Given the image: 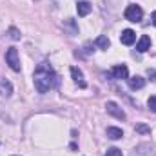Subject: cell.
<instances>
[{
	"mask_svg": "<svg viewBox=\"0 0 156 156\" xmlns=\"http://www.w3.org/2000/svg\"><path fill=\"white\" fill-rule=\"evenodd\" d=\"M136 131H138V133H142V134H149V133H151V127H147V125L140 123V125H136Z\"/></svg>",
	"mask_w": 156,
	"mask_h": 156,
	"instance_id": "obj_15",
	"label": "cell"
},
{
	"mask_svg": "<svg viewBox=\"0 0 156 156\" xmlns=\"http://www.w3.org/2000/svg\"><path fill=\"white\" fill-rule=\"evenodd\" d=\"M120 40H122V44H123V45H133V44H134V40H136V33H134L133 29H125V31H122Z\"/></svg>",
	"mask_w": 156,
	"mask_h": 156,
	"instance_id": "obj_6",
	"label": "cell"
},
{
	"mask_svg": "<svg viewBox=\"0 0 156 156\" xmlns=\"http://www.w3.org/2000/svg\"><path fill=\"white\" fill-rule=\"evenodd\" d=\"M113 76L116 78V80H127V78H129V69H127V66H123V64L115 66V67H113Z\"/></svg>",
	"mask_w": 156,
	"mask_h": 156,
	"instance_id": "obj_5",
	"label": "cell"
},
{
	"mask_svg": "<svg viewBox=\"0 0 156 156\" xmlns=\"http://www.w3.org/2000/svg\"><path fill=\"white\" fill-rule=\"evenodd\" d=\"M91 4H87V2H78V5H76V11H78V15L80 16H87L89 13H91Z\"/></svg>",
	"mask_w": 156,
	"mask_h": 156,
	"instance_id": "obj_11",
	"label": "cell"
},
{
	"mask_svg": "<svg viewBox=\"0 0 156 156\" xmlns=\"http://www.w3.org/2000/svg\"><path fill=\"white\" fill-rule=\"evenodd\" d=\"M105 156H122V151L118 147H111V149H107Z\"/></svg>",
	"mask_w": 156,
	"mask_h": 156,
	"instance_id": "obj_16",
	"label": "cell"
},
{
	"mask_svg": "<svg viewBox=\"0 0 156 156\" xmlns=\"http://www.w3.org/2000/svg\"><path fill=\"white\" fill-rule=\"evenodd\" d=\"M136 49H138L140 53H145L147 49H151V38H149L147 35H144L142 38L138 40V44H136Z\"/></svg>",
	"mask_w": 156,
	"mask_h": 156,
	"instance_id": "obj_9",
	"label": "cell"
},
{
	"mask_svg": "<svg viewBox=\"0 0 156 156\" xmlns=\"http://www.w3.org/2000/svg\"><path fill=\"white\" fill-rule=\"evenodd\" d=\"M123 136V131L118 129V127H107V138L111 140H120Z\"/></svg>",
	"mask_w": 156,
	"mask_h": 156,
	"instance_id": "obj_12",
	"label": "cell"
},
{
	"mask_svg": "<svg viewBox=\"0 0 156 156\" xmlns=\"http://www.w3.org/2000/svg\"><path fill=\"white\" fill-rule=\"evenodd\" d=\"M151 154H153V147L149 144H142L131 153V156H151Z\"/></svg>",
	"mask_w": 156,
	"mask_h": 156,
	"instance_id": "obj_7",
	"label": "cell"
},
{
	"mask_svg": "<svg viewBox=\"0 0 156 156\" xmlns=\"http://www.w3.org/2000/svg\"><path fill=\"white\" fill-rule=\"evenodd\" d=\"M0 89H2V96H11V93H13V89H11V83L7 82V80H0Z\"/></svg>",
	"mask_w": 156,
	"mask_h": 156,
	"instance_id": "obj_13",
	"label": "cell"
},
{
	"mask_svg": "<svg viewBox=\"0 0 156 156\" xmlns=\"http://www.w3.org/2000/svg\"><path fill=\"white\" fill-rule=\"evenodd\" d=\"M71 75H73V80L76 82L82 89H83V87H85V82H83V73H82L78 67H75V66H73V67H71Z\"/></svg>",
	"mask_w": 156,
	"mask_h": 156,
	"instance_id": "obj_10",
	"label": "cell"
},
{
	"mask_svg": "<svg viewBox=\"0 0 156 156\" xmlns=\"http://www.w3.org/2000/svg\"><path fill=\"white\" fill-rule=\"evenodd\" d=\"M151 20H153V24H154V26H156V11H154V13H153V18H151Z\"/></svg>",
	"mask_w": 156,
	"mask_h": 156,
	"instance_id": "obj_20",
	"label": "cell"
},
{
	"mask_svg": "<svg viewBox=\"0 0 156 156\" xmlns=\"http://www.w3.org/2000/svg\"><path fill=\"white\" fill-rule=\"evenodd\" d=\"M35 87H37V91L38 93H47V91H51L53 87H56V83H58V76H56V73H55V69L47 64V62H42L37 66V69H35Z\"/></svg>",
	"mask_w": 156,
	"mask_h": 156,
	"instance_id": "obj_1",
	"label": "cell"
},
{
	"mask_svg": "<svg viewBox=\"0 0 156 156\" xmlns=\"http://www.w3.org/2000/svg\"><path fill=\"white\" fill-rule=\"evenodd\" d=\"M127 83H129V87H131V89H134V91H136V89H142V87L145 85V78H142V76H138V75H136V76L127 78Z\"/></svg>",
	"mask_w": 156,
	"mask_h": 156,
	"instance_id": "obj_8",
	"label": "cell"
},
{
	"mask_svg": "<svg viewBox=\"0 0 156 156\" xmlns=\"http://www.w3.org/2000/svg\"><path fill=\"white\" fill-rule=\"evenodd\" d=\"M96 45H98L100 49H109L111 42H109L107 37H104V35H102V37H98V38H96Z\"/></svg>",
	"mask_w": 156,
	"mask_h": 156,
	"instance_id": "obj_14",
	"label": "cell"
},
{
	"mask_svg": "<svg viewBox=\"0 0 156 156\" xmlns=\"http://www.w3.org/2000/svg\"><path fill=\"white\" fill-rule=\"evenodd\" d=\"M5 62L13 71H20V58H18V51L16 47H9L5 53Z\"/></svg>",
	"mask_w": 156,
	"mask_h": 156,
	"instance_id": "obj_3",
	"label": "cell"
},
{
	"mask_svg": "<svg viewBox=\"0 0 156 156\" xmlns=\"http://www.w3.org/2000/svg\"><path fill=\"white\" fill-rule=\"evenodd\" d=\"M9 35H11V38H13V40H18V38H20V35H18V31H16L15 27H11V29H9Z\"/></svg>",
	"mask_w": 156,
	"mask_h": 156,
	"instance_id": "obj_18",
	"label": "cell"
},
{
	"mask_svg": "<svg viewBox=\"0 0 156 156\" xmlns=\"http://www.w3.org/2000/svg\"><path fill=\"white\" fill-rule=\"evenodd\" d=\"M125 18L129 20V22H140L142 18H144V11H142V7L140 5H134V4H131V5H127V9H125Z\"/></svg>",
	"mask_w": 156,
	"mask_h": 156,
	"instance_id": "obj_2",
	"label": "cell"
},
{
	"mask_svg": "<svg viewBox=\"0 0 156 156\" xmlns=\"http://www.w3.org/2000/svg\"><path fill=\"white\" fill-rule=\"evenodd\" d=\"M105 109H107L109 115H113V116L118 118V120H125V113H123V109H122L118 104H115V102H107V104H105Z\"/></svg>",
	"mask_w": 156,
	"mask_h": 156,
	"instance_id": "obj_4",
	"label": "cell"
},
{
	"mask_svg": "<svg viewBox=\"0 0 156 156\" xmlns=\"http://www.w3.org/2000/svg\"><path fill=\"white\" fill-rule=\"evenodd\" d=\"M147 105H149V109H151L153 113H156V96H151V98L147 100Z\"/></svg>",
	"mask_w": 156,
	"mask_h": 156,
	"instance_id": "obj_17",
	"label": "cell"
},
{
	"mask_svg": "<svg viewBox=\"0 0 156 156\" xmlns=\"http://www.w3.org/2000/svg\"><path fill=\"white\" fill-rule=\"evenodd\" d=\"M149 76H153V80L156 82V71H151V69H149Z\"/></svg>",
	"mask_w": 156,
	"mask_h": 156,
	"instance_id": "obj_19",
	"label": "cell"
}]
</instances>
